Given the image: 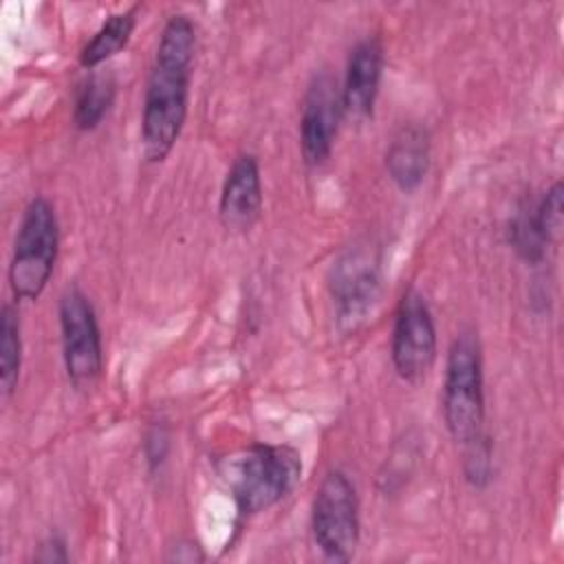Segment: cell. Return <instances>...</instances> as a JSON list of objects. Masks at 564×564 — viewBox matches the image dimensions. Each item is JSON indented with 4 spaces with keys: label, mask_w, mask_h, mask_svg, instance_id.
<instances>
[{
    "label": "cell",
    "mask_w": 564,
    "mask_h": 564,
    "mask_svg": "<svg viewBox=\"0 0 564 564\" xmlns=\"http://www.w3.org/2000/svg\"><path fill=\"white\" fill-rule=\"evenodd\" d=\"M167 434L161 430V427H154L148 436H145V456H148V463L152 469H156L165 456H167Z\"/></svg>",
    "instance_id": "ffe728a7"
},
{
    "label": "cell",
    "mask_w": 564,
    "mask_h": 564,
    "mask_svg": "<svg viewBox=\"0 0 564 564\" xmlns=\"http://www.w3.org/2000/svg\"><path fill=\"white\" fill-rule=\"evenodd\" d=\"M341 115V86L330 73H317L304 93L300 112V150L308 167L330 156Z\"/></svg>",
    "instance_id": "9c48e42d"
},
{
    "label": "cell",
    "mask_w": 564,
    "mask_h": 564,
    "mask_svg": "<svg viewBox=\"0 0 564 564\" xmlns=\"http://www.w3.org/2000/svg\"><path fill=\"white\" fill-rule=\"evenodd\" d=\"M302 460L289 445L253 443L227 460L229 482L240 516H256L278 505L300 480Z\"/></svg>",
    "instance_id": "7a4b0ae2"
},
{
    "label": "cell",
    "mask_w": 564,
    "mask_h": 564,
    "mask_svg": "<svg viewBox=\"0 0 564 564\" xmlns=\"http://www.w3.org/2000/svg\"><path fill=\"white\" fill-rule=\"evenodd\" d=\"M262 176L253 154L234 159L220 189L218 216L227 231H249L262 214Z\"/></svg>",
    "instance_id": "30bf717a"
},
{
    "label": "cell",
    "mask_w": 564,
    "mask_h": 564,
    "mask_svg": "<svg viewBox=\"0 0 564 564\" xmlns=\"http://www.w3.org/2000/svg\"><path fill=\"white\" fill-rule=\"evenodd\" d=\"M491 476V443L485 434L465 443V478L474 487H485Z\"/></svg>",
    "instance_id": "ac0fdd59"
},
{
    "label": "cell",
    "mask_w": 564,
    "mask_h": 564,
    "mask_svg": "<svg viewBox=\"0 0 564 564\" xmlns=\"http://www.w3.org/2000/svg\"><path fill=\"white\" fill-rule=\"evenodd\" d=\"M194 55V22L183 13L172 15L159 35L143 97L141 143L150 163L165 161L181 137L187 117Z\"/></svg>",
    "instance_id": "6da1fadb"
},
{
    "label": "cell",
    "mask_w": 564,
    "mask_h": 564,
    "mask_svg": "<svg viewBox=\"0 0 564 564\" xmlns=\"http://www.w3.org/2000/svg\"><path fill=\"white\" fill-rule=\"evenodd\" d=\"M117 93L115 77L110 73H93L77 90L73 121L82 132L95 130L112 108Z\"/></svg>",
    "instance_id": "5bb4252c"
},
{
    "label": "cell",
    "mask_w": 564,
    "mask_h": 564,
    "mask_svg": "<svg viewBox=\"0 0 564 564\" xmlns=\"http://www.w3.org/2000/svg\"><path fill=\"white\" fill-rule=\"evenodd\" d=\"M390 357L397 375L416 383L425 379L436 359V326L425 297L410 289L403 293L390 341Z\"/></svg>",
    "instance_id": "ba28073f"
},
{
    "label": "cell",
    "mask_w": 564,
    "mask_h": 564,
    "mask_svg": "<svg viewBox=\"0 0 564 564\" xmlns=\"http://www.w3.org/2000/svg\"><path fill=\"white\" fill-rule=\"evenodd\" d=\"M59 251V223L53 205L35 196L20 220L9 262V286L15 300L33 302L46 289Z\"/></svg>",
    "instance_id": "277c9868"
},
{
    "label": "cell",
    "mask_w": 564,
    "mask_h": 564,
    "mask_svg": "<svg viewBox=\"0 0 564 564\" xmlns=\"http://www.w3.org/2000/svg\"><path fill=\"white\" fill-rule=\"evenodd\" d=\"M535 220L540 225L542 236L546 242L553 247L562 238V227H564V185L562 181H555L538 203H533Z\"/></svg>",
    "instance_id": "e0dca14e"
},
{
    "label": "cell",
    "mask_w": 564,
    "mask_h": 564,
    "mask_svg": "<svg viewBox=\"0 0 564 564\" xmlns=\"http://www.w3.org/2000/svg\"><path fill=\"white\" fill-rule=\"evenodd\" d=\"M328 289L341 328H357L372 311L381 291V256L370 242L344 249L330 267Z\"/></svg>",
    "instance_id": "8992f818"
},
{
    "label": "cell",
    "mask_w": 564,
    "mask_h": 564,
    "mask_svg": "<svg viewBox=\"0 0 564 564\" xmlns=\"http://www.w3.org/2000/svg\"><path fill=\"white\" fill-rule=\"evenodd\" d=\"M62 357L70 383L82 390L90 388L104 370L101 330L90 300L79 289H66L57 306Z\"/></svg>",
    "instance_id": "52a82bcc"
},
{
    "label": "cell",
    "mask_w": 564,
    "mask_h": 564,
    "mask_svg": "<svg viewBox=\"0 0 564 564\" xmlns=\"http://www.w3.org/2000/svg\"><path fill=\"white\" fill-rule=\"evenodd\" d=\"M359 498L341 469L324 474L311 507V531L317 549L335 562H348L359 544Z\"/></svg>",
    "instance_id": "5b68a950"
},
{
    "label": "cell",
    "mask_w": 564,
    "mask_h": 564,
    "mask_svg": "<svg viewBox=\"0 0 564 564\" xmlns=\"http://www.w3.org/2000/svg\"><path fill=\"white\" fill-rule=\"evenodd\" d=\"M134 24H137V7L108 15L104 24L95 31V35L79 51V66L93 70L104 62H108L110 57H115L119 51H123L132 37Z\"/></svg>",
    "instance_id": "4fadbf2b"
},
{
    "label": "cell",
    "mask_w": 564,
    "mask_h": 564,
    "mask_svg": "<svg viewBox=\"0 0 564 564\" xmlns=\"http://www.w3.org/2000/svg\"><path fill=\"white\" fill-rule=\"evenodd\" d=\"M383 64L386 53L379 37L368 35L355 44V48L348 55L346 75L341 84V108L346 117L355 121L372 117L383 77Z\"/></svg>",
    "instance_id": "8fae6325"
},
{
    "label": "cell",
    "mask_w": 564,
    "mask_h": 564,
    "mask_svg": "<svg viewBox=\"0 0 564 564\" xmlns=\"http://www.w3.org/2000/svg\"><path fill=\"white\" fill-rule=\"evenodd\" d=\"M430 132L419 123H403L388 143L386 170L401 192H412L423 183L430 170Z\"/></svg>",
    "instance_id": "7c38bea8"
},
{
    "label": "cell",
    "mask_w": 564,
    "mask_h": 564,
    "mask_svg": "<svg viewBox=\"0 0 564 564\" xmlns=\"http://www.w3.org/2000/svg\"><path fill=\"white\" fill-rule=\"evenodd\" d=\"M445 427L460 445L478 438L485 423V379L478 337L463 330L454 337L443 375L441 397Z\"/></svg>",
    "instance_id": "3957f363"
},
{
    "label": "cell",
    "mask_w": 564,
    "mask_h": 564,
    "mask_svg": "<svg viewBox=\"0 0 564 564\" xmlns=\"http://www.w3.org/2000/svg\"><path fill=\"white\" fill-rule=\"evenodd\" d=\"M507 234H509V245L520 260H524L527 264H540L546 260V251L551 245L540 231L531 203L522 205L513 214V218L509 220Z\"/></svg>",
    "instance_id": "2e32d148"
},
{
    "label": "cell",
    "mask_w": 564,
    "mask_h": 564,
    "mask_svg": "<svg viewBox=\"0 0 564 564\" xmlns=\"http://www.w3.org/2000/svg\"><path fill=\"white\" fill-rule=\"evenodd\" d=\"M22 366V335L20 319L11 304L2 306L0 313V390L2 397H11L18 386Z\"/></svg>",
    "instance_id": "9a60e30c"
},
{
    "label": "cell",
    "mask_w": 564,
    "mask_h": 564,
    "mask_svg": "<svg viewBox=\"0 0 564 564\" xmlns=\"http://www.w3.org/2000/svg\"><path fill=\"white\" fill-rule=\"evenodd\" d=\"M35 562H42V564H55V562H68L70 555H68V546H66V540L62 535H48L46 540L40 542L37 546V553L33 555Z\"/></svg>",
    "instance_id": "d6986e66"
}]
</instances>
